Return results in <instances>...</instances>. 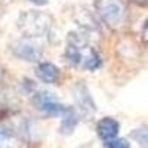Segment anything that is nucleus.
I'll return each instance as SVG.
<instances>
[{
	"mask_svg": "<svg viewBox=\"0 0 148 148\" xmlns=\"http://www.w3.org/2000/svg\"><path fill=\"white\" fill-rule=\"evenodd\" d=\"M96 14L113 31L125 30L129 24V10L125 0H96Z\"/></svg>",
	"mask_w": 148,
	"mask_h": 148,
	"instance_id": "nucleus-1",
	"label": "nucleus"
},
{
	"mask_svg": "<svg viewBox=\"0 0 148 148\" xmlns=\"http://www.w3.org/2000/svg\"><path fill=\"white\" fill-rule=\"evenodd\" d=\"M18 30L31 39L46 36L53 27V18L42 10H27L22 12L16 21Z\"/></svg>",
	"mask_w": 148,
	"mask_h": 148,
	"instance_id": "nucleus-2",
	"label": "nucleus"
},
{
	"mask_svg": "<svg viewBox=\"0 0 148 148\" xmlns=\"http://www.w3.org/2000/svg\"><path fill=\"white\" fill-rule=\"evenodd\" d=\"M10 51L16 58L27 62H39L43 58V47L31 37H21L10 45Z\"/></svg>",
	"mask_w": 148,
	"mask_h": 148,
	"instance_id": "nucleus-3",
	"label": "nucleus"
},
{
	"mask_svg": "<svg viewBox=\"0 0 148 148\" xmlns=\"http://www.w3.org/2000/svg\"><path fill=\"white\" fill-rule=\"evenodd\" d=\"M33 104L40 113H43L46 116H51V117H61L67 108L51 92H37L33 96Z\"/></svg>",
	"mask_w": 148,
	"mask_h": 148,
	"instance_id": "nucleus-4",
	"label": "nucleus"
},
{
	"mask_svg": "<svg viewBox=\"0 0 148 148\" xmlns=\"http://www.w3.org/2000/svg\"><path fill=\"white\" fill-rule=\"evenodd\" d=\"M73 98L76 102V108L79 111V114L83 117H92L96 111L95 102L90 96V92L83 83H76L73 88Z\"/></svg>",
	"mask_w": 148,
	"mask_h": 148,
	"instance_id": "nucleus-5",
	"label": "nucleus"
},
{
	"mask_svg": "<svg viewBox=\"0 0 148 148\" xmlns=\"http://www.w3.org/2000/svg\"><path fill=\"white\" fill-rule=\"evenodd\" d=\"M36 76L42 83L56 84L61 80V71L52 62H39L36 67Z\"/></svg>",
	"mask_w": 148,
	"mask_h": 148,
	"instance_id": "nucleus-6",
	"label": "nucleus"
},
{
	"mask_svg": "<svg viewBox=\"0 0 148 148\" xmlns=\"http://www.w3.org/2000/svg\"><path fill=\"white\" fill-rule=\"evenodd\" d=\"M119 130H120V125H119V121L113 117H104L102 120L98 121V125H96L98 136L105 142L117 138Z\"/></svg>",
	"mask_w": 148,
	"mask_h": 148,
	"instance_id": "nucleus-7",
	"label": "nucleus"
},
{
	"mask_svg": "<svg viewBox=\"0 0 148 148\" xmlns=\"http://www.w3.org/2000/svg\"><path fill=\"white\" fill-rule=\"evenodd\" d=\"M62 117V123H61V133L64 135H70L73 133V130L76 129V126L79 125V114L77 111L73 107H67Z\"/></svg>",
	"mask_w": 148,
	"mask_h": 148,
	"instance_id": "nucleus-8",
	"label": "nucleus"
},
{
	"mask_svg": "<svg viewBox=\"0 0 148 148\" xmlns=\"http://www.w3.org/2000/svg\"><path fill=\"white\" fill-rule=\"evenodd\" d=\"M18 135L10 129H0V148H18Z\"/></svg>",
	"mask_w": 148,
	"mask_h": 148,
	"instance_id": "nucleus-9",
	"label": "nucleus"
},
{
	"mask_svg": "<svg viewBox=\"0 0 148 148\" xmlns=\"http://www.w3.org/2000/svg\"><path fill=\"white\" fill-rule=\"evenodd\" d=\"M105 148H130V144H129L126 139L114 138V139L105 142Z\"/></svg>",
	"mask_w": 148,
	"mask_h": 148,
	"instance_id": "nucleus-10",
	"label": "nucleus"
},
{
	"mask_svg": "<svg viewBox=\"0 0 148 148\" xmlns=\"http://www.w3.org/2000/svg\"><path fill=\"white\" fill-rule=\"evenodd\" d=\"M133 138H136V141L139 142V145L142 147V148H147V130H145V127H141V129H138V130H135L133 132Z\"/></svg>",
	"mask_w": 148,
	"mask_h": 148,
	"instance_id": "nucleus-11",
	"label": "nucleus"
},
{
	"mask_svg": "<svg viewBox=\"0 0 148 148\" xmlns=\"http://www.w3.org/2000/svg\"><path fill=\"white\" fill-rule=\"evenodd\" d=\"M30 2L34 3L36 6H45V5H47L49 0H30Z\"/></svg>",
	"mask_w": 148,
	"mask_h": 148,
	"instance_id": "nucleus-12",
	"label": "nucleus"
},
{
	"mask_svg": "<svg viewBox=\"0 0 148 148\" xmlns=\"http://www.w3.org/2000/svg\"><path fill=\"white\" fill-rule=\"evenodd\" d=\"M130 2H133V3H138V5H141V6H145L148 0H130Z\"/></svg>",
	"mask_w": 148,
	"mask_h": 148,
	"instance_id": "nucleus-13",
	"label": "nucleus"
},
{
	"mask_svg": "<svg viewBox=\"0 0 148 148\" xmlns=\"http://www.w3.org/2000/svg\"><path fill=\"white\" fill-rule=\"evenodd\" d=\"M2 80H3V68L0 67V82H2Z\"/></svg>",
	"mask_w": 148,
	"mask_h": 148,
	"instance_id": "nucleus-14",
	"label": "nucleus"
}]
</instances>
